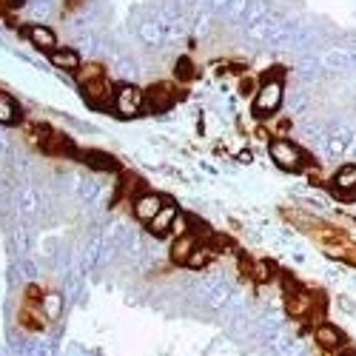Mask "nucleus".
I'll list each match as a JSON object with an SVG mask.
<instances>
[{
  "mask_svg": "<svg viewBox=\"0 0 356 356\" xmlns=\"http://www.w3.org/2000/svg\"><path fill=\"white\" fill-rule=\"evenodd\" d=\"M282 97H285V88H282L280 80L262 83L259 92H257V97H254V114H259V117L274 114V111L282 106Z\"/></svg>",
  "mask_w": 356,
  "mask_h": 356,
  "instance_id": "1",
  "label": "nucleus"
},
{
  "mask_svg": "<svg viewBox=\"0 0 356 356\" xmlns=\"http://www.w3.org/2000/svg\"><path fill=\"white\" fill-rule=\"evenodd\" d=\"M268 152H271V160H274L280 168H285V171H293V168L302 165V152H300V148H296L291 140H271Z\"/></svg>",
  "mask_w": 356,
  "mask_h": 356,
  "instance_id": "2",
  "label": "nucleus"
},
{
  "mask_svg": "<svg viewBox=\"0 0 356 356\" xmlns=\"http://www.w3.org/2000/svg\"><path fill=\"white\" fill-rule=\"evenodd\" d=\"M143 103H145V95L134 86H120L114 95V111L120 117H137Z\"/></svg>",
  "mask_w": 356,
  "mask_h": 356,
  "instance_id": "3",
  "label": "nucleus"
},
{
  "mask_svg": "<svg viewBox=\"0 0 356 356\" xmlns=\"http://www.w3.org/2000/svg\"><path fill=\"white\" fill-rule=\"evenodd\" d=\"M314 342H316L325 353H339L342 348H348L345 334L337 328V325H331V322H319V325H316V328H314Z\"/></svg>",
  "mask_w": 356,
  "mask_h": 356,
  "instance_id": "4",
  "label": "nucleus"
},
{
  "mask_svg": "<svg viewBox=\"0 0 356 356\" xmlns=\"http://www.w3.org/2000/svg\"><path fill=\"white\" fill-rule=\"evenodd\" d=\"M314 308H316V300H314L308 291L293 288V291L285 293V311H288L291 319H308Z\"/></svg>",
  "mask_w": 356,
  "mask_h": 356,
  "instance_id": "5",
  "label": "nucleus"
},
{
  "mask_svg": "<svg viewBox=\"0 0 356 356\" xmlns=\"http://www.w3.org/2000/svg\"><path fill=\"white\" fill-rule=\"evenodd\" d=\"M163 205H165V202H163L160 194H140V197L134 200V217L148 225V222H152V220L163 211Z\"/></svg>",
  "mask_w": 356,
  "mask_h": 356,
  "instance_id": "6",
  "label": "nucleus"
},
{
  "mask_svg": "<svg viewBox=\"0 0 356 356\" xmlns=\"http://www.w3.org/2000/svg\"><path fill=\"white\" fill-rule=\"evenodd\" d=\"M177 220H180V211H177V205L165 202V205H163V211H160L152 222H148V231H152L154 236H165V234H171V231H174Z\"/></svg>",
  "mask_w": 356,
  "mask_h": 356,
  "instance_id": "7",
  "label": "nucleus"
},
{
  "mask_svg": "<svg viewBox=\"0 0 356 356\" xmlns=\"http://www.w3.org/2000/svg\"><path fill=\"white\" fill-rule=\"evenodd\" d=\"M194 248H197L194 234H183V236H177L174 245H171V262H177V265H188V259H191Z\"/></svg>",
  "mask_w": 356,
  "mask_h": 356,
  "instance_id": "8",
  "label": "nucleus"
},
{
  "mask_svg": "<svg viewBox=\"0 0 356 356\" xmlns=\"http://www.w3.org/2000/svg\"><path fill=\"white\" fill-rule=\"evenodd\" d=\"M334 188L345 197H356V165H342L337 174H334Z\"/></svg>",
  "mask_w": 356,
  "mask_h": 356,
  "instance_id": "9",
  "label": "nucleus"
},
{
  "mask_svg": "<svg viewBox=\"0 0 356 356\" xmlns=\"http://www.w3.org/2000/svg\"><path fill=\"white\" fill-rule=\"evenodd\" d=\"M26 35H29V40H32V46L40 49V51H54L57 49V38H54L51 29H46V26H29Z\"/></svg>",
  "mask_w": 356,
  "mask_h": 356,
  "instance_id": "10",
  "label": "nucleus"
},
{
  "mask_svg": "<svg viewBox=\"0 0 356 356\" xmlns=\"http://www.w3.org/2000/svg\"><path fill=\"white\" fill-rule=\"evenodd\" d=\"M40 311H43V319H49V322H54V319H60V314H63V296L60 293H43L40 296Z\"/></svg>",
  "mask_w": 356,
  "mask_h": 356,
  "instance_id": "11",
  "label": "nucleus"
},
{
  "mask_svg": "<svg viewBox=\"0 0 356 356\" xmlns=\"http://www.w3.org/2000/svg\"><path fill=\"white\" fill-rule=\"evenodd\" d=\"M51 63L57 69H66V72H74L80 69V54L74 49H54L51 51Z\"/></svg>",
  "mask_w": 356,
  "mask_h": 356,
  "instance_id": "12",
  "label": "nucleus"
},
{
  "mask_svg": "<svg viewBox=\"0 0 356 356\" xmlns=\"http://www.w3.org/2000/svg\"><path fill=\"white\" fill-rule=\"evenodd\" d=\"M17 117H20L17 103H15L9 95H3V97H0V120H3V126H15Z\"/></svg>",
  "mask_w": 356,
  "mask_h": 356,
  "instance_id": "13",
  "label": "nucleus"
},
{
  "mask_svg": "<svg viewBox=\"0 0 356 356\" xmlns=\"http://www.w3.org/2000/svg\"><path fill=\"white\" fill-rule=\"evenodd\" d=\"M86 163L92 165L95 171H114V168H117L114 157H108V154H103V152H88V154H86Z\"/></svg>",
  "mask_w": 356,
  "mask_h": 356,
  "instance_id": "14",
  "label": "nucleus"
},
{
  "mask_svg": "<svg viewBox=\"0 0 356 356\" xmlns=\"http://www.w3.org/2000/svg\"><path fill=\"white\" fill-rule=\"evenodd\" d=\"M211 257H214V251H211L209 245H197V248H194V254H191V259H188V268H194V271L205 268Z\"/></svg>",
  "mask_w": 356,
  "mask_h": 356,
  "instance_id": "15",
  "label": "nucleus"
},
{
  "mask_svg": "<svg viewBox=\"0 0 356 356\" xmlns=\"http://www.w3.org/2000/svg\"><path fill=\"white\" fill-rule=\"evenodd\" d=\"M191 74H194V69H191L188 60H180V63H177V77H186V80H188Z\"/></svg>",
  "mask_w": 356,
  "mask_h": 356,
  "instance_id": "16",
  "label": "nucleus"
},
{
  "mask_svg": "<svg viewBox=\"0 0 356 356\" xmlns=\"http://www.w3.org/2000/svg\"><path fill=\"white\" fill-rule=\"evenodd\" d=\"M328 356H339V353H328Z\"/></svg>",
  "mask_w": 356,
  "mask_h": 356,
  "instance_id": "17",
  "label": "nucleus"
}]
</instances>
